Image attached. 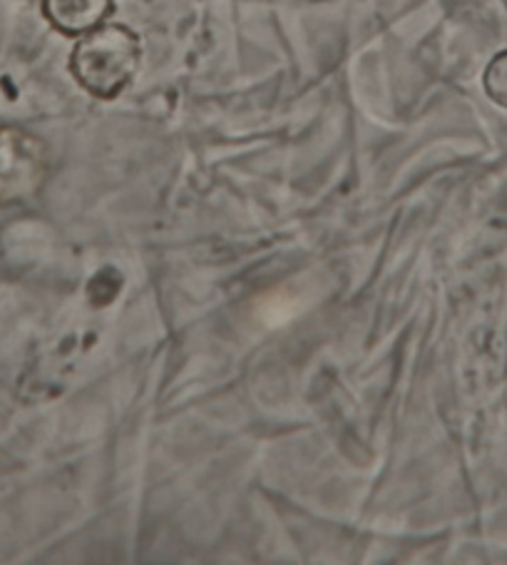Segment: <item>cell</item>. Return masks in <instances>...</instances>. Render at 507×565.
Here are the masks:
<instances>
[{
  "label": "cell",
  "mask_w": 507,
  "mask_h": 565,
  "mask_svg": "<svg viewBox=\"0 0 507 565\" xmlns=\"http://www.w3.org/2000/svg\"><path fill=\"white\" fill-rule=\"evenodd\" d=\"M140 38L125 25H97L75 43L71 71L87 93L112 100L140 67Z\"/></svg>",
  "instance_id": "6da1fadb"
},
{
  "label": "cell",
  "mask_w": 507,
  "mask_h": 565,
  "mask_svg": "<svg viewBox=\"0 0 507 565\" xmlns=\"http://www.w3.org/2000/svg\"><path fill=\"white\" fill-rule=\"evenodd\" d=\"M45 174V145L18 128H0V204L33 198Z\"/></svg>",
  "instance_id": "7a4b0ae2"
},
{
  "label": "cell",
  "mask_w": 507,
  "mask_h": 565,
  "mask_svg": "<svg viewBox=\"0 0 507 565\" xmlns=\"http://www.w3.org/2000/svg\"><path fill=\"white\" fill-rule=\"evenodd\" d=\"M112 11V0H43V13L63 35H85Z\"/></svg>",
  "instance_id": "3957f363"
},
{
  "label": "cell",
  "mask_w": 507,
  "mask_h": 565,
  "mask_svg": "<svg viewBox=\"0 0 507 565\" xmlns=\"http://www.w3.org/2000/svg\"><path fill=\"white\" fill-rule=\"evenodd\" d=\"M483 83H485V93L490 95V100L507 110V51L495 55L490 65L485 67Z\"/></svg>",
  "instance_id": "277c9868"
}]
</instances>
